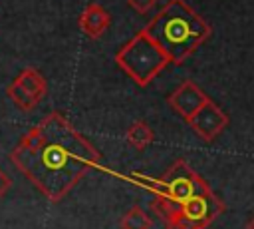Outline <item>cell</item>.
<instances>
[{
    "label": "cell",
    "mask_w": 254,
    "mask_h": 229,
    "mask_svg": "<svg viewBox=\"0 0 254 229\" xmlns=\"http://www.w3.org/2000/svg\"><path fill=\"white\" fill-rule=\"evenodd\" d=\"M224 211V203L222 199L210 189V185H206L202 191L194 193L192 197H189L187 201H183L179 205L177 215H181L183 219H187L190 225H194L196 229H206L220 213ZM171 215V213H169ZM165 219V217H163Z\"/></svg>",
    "instance_id": "5b68a950"
},
{
    "label": "cell",
    "mask_w": 254,
    "mask_h": 229,
    "mask_svg": "<svg viewBox=\"0 0 254 229\" xmlns=\"http://www.w3.org/2000/svg\"><path fill=\"white\" fill-rule=\"evenodd\" d=\"M109 24H111V14H109L101 4H97V2L87 4V6L83 8V12L79 14V18H77L79 30H81L87 38H91V40L101 38V36L107 32Z\"/></svg>",
    "instance_id": "ba28073f"
},
{
    "label": "cell",
    "mask_w": 254,
    "mask_h": 229,
    "mask_svg": "<svg viewBox=\"0 0 254 229\" xmlns=\"http://www.w3.org/2000/svg\"><path fill=\"white\" fill-rule=\"evenodd\" d=\"M115 62L137 86L143 88L149 86L169 66V60L163 50L143 30L137 32L117 50Z\"/></svg>",
    "instance_id": "3957f363"
},
{
    "label": "cell",
    "mask_w": 254,
    "mask_h": 229,
    "mask_svg": "<svg viewBox=\"0 0 254 229\" xmlns=\"http://www.w3.org/2000/svg\"><path fill=\"white\" fill-rule=\"evenodd\" d=\"M125 179H127V181H131V183H135V185H141V187H145V189L153 191L155 195L161 191V179H155V177L143 175V173H139V171H131Z\"/></svg>",
    "instance_id": "4fadbf2b"
},
{
    "label": "cell",
    "mask_w": 254,
    "mask_h": 229,
    "mask_svg": "<svg viewBox=\"0 0 254 229\" xmlns=\"http://www.w3.org/2000/svg\"><path fill=\"white\" fill-rule=\"evenodd\" d=\"M127 4H129L135 12H139V14H147L151 8H155L157 0H127Z\"/></svg>",
    "instance_id": "5bb4252c"
},
{
    "label": "cell",
    "mask_w": 254,
    "mask_h": 229,
    "mask_svg": "<svg viewBox=\"0 0 254 229\" xmlns=\"http://www.w3.org/2000/svg\"><path fill=\"white\" fill-rule=\"evenodd\" d=\"M121 229H151V219L139 205H135L121 217Z\"/></svg>",
    "instance_id": "8fae6325"
},
{
    "label": "cell",
    "mask_w": 254,
    "mask_h": 229,
    "mask_svg": "<svg viewBox=\"0 0 254 229\" xmlns=\"http://www.w3.org/2000/svg\"><path fill=\"white\" fill-rule=\"evenodd\" d=\"M14 82H16L20 88H24L38 104L44 100V96H46V92H48L46 78H44L36 68H26V70H22Z\"/></svg>",
    "instance_id": "9c48e42d"
},
{
    "label": "cell",
    "mask_w": 254,
    "mask_h": 229,
    "mask_svg": "<svg viewBox=\"0 0 254 229\" xmlns=\"http://www.w3.org/2000/svg\"><path fill=\"white\" fill-rule=\"evenodd\" d=\"M208 183L185 161L177 159L161 177V191L153 199V211L161 217L177 211L183 201L202 191Z\"/></svg>",
    "instance_id": "277c9868"
},
{
    "label": "cell",
    "mask_w": 254,
    "mask_h": 229,
    "mask_svg": "<svg viewBox=\"0 0 254 229\" xmlns=\"http://www.w3.org/2000/svg\"><path fill=\"white\" fill-rule=\"evenodd\" d=\"M187 123L192 127V131H194L200 139H204L206 143H210V141H214V139L224 131V127L228 125V115H226V112H224L220 106H216L212 100H208L206 104H202V106L192 114V117H190Z\"/></svg>",
    "instance_id": "8992f818"
},
{
    "label": "cell",
    "mask_w": 254,
    "mask_h": 229,
    "mask_svg": "<svg viewBox=\"0 0 254 229\" xmlns=\"http://www.w3.org/2000/svg\"><path fill=\"white\" fill-rule=\"evenodd\" d=\"M210 98L190 80H185L179 88H175L169 98H167V104L171 106V110L175 114H179L185 121H189L192 117V114L202 106L206 104Z\"/></svg>",
    "instance_id": "52a82bcc"
},
{
    "label": "cell",
    "mask_w": 254,
    "mask_h": 229,
    "mask_svg": "<svg viewBox=\"0 0 254 229\" xmlns=\"http://www.w3.org/2000/svg\"><path fill=\"white\" fill-rule=\"evenodd\" d=\"M143 32L163 50L169 64H183L210 36L212 26L185 0H167Z\"/></svg>",
    "instance_id": "7a4b0ae2"
},
{
    "label": "cell",
    "mask_w": 254,
    "mask_h": 229,
    "mask_svg": "<svg viewBox=\"0 0 254 229\" xmlns=\"http://www.w3.org/2000/svg\"><path fill=\"white\" fill-rule=\"evenodd\" d=\"M246 229H254V217L248 221V225H246Z\"/></svg>",
    "instance_id": "2e32d148"
},
{
    "label": "cell",
    "mask_w": 254,
    "mask_h": 229,
    "mask_svg": "<svg viewBox=\"0 0 254 229\" xmlns=\"http://www.w3.org/2000/svg\"><path fill=\"white\" fill-rule=\"evenodd\" d=\"M10 161L56 203L99 165L101 153L60 112H52L20 137Z\"/></svg>",
    "instance_id": "6da1fadb"
},
{
    "label": "cell",
    "mask_w": 254,
    "mask_h": 229,
    "mask_svg": "<svg viewBox=\"0 0 254 229\" xmlns=\"http://www.w3.org/2000/svg\"><path fill=\"white\" fill-rule=\"evenodd\" d=\"M125 137H127V141H129L133 147L145 149V147H149V145L153 143L155 133H153V129H151V125H149L147 121H133V123L129 125V129H127Z\"/></svg>",
    "instance_id": "30bf717a"
},
{
    "label": "cell",
    "mask_w": 254,
    "mask_h": 229,
    "mask_svg": "<svg viewBox=\"0 0 254 229\" xmlns=\"http://www.w3.org/2000/svg\"><path fill=\"white\" fill-rule=\"evenodd\" d=\"M12 187V179H10V175L0 167V199L8 193V189Z\"/></svg>",
    "instance_id": "9a60e30c"
},
{
    "label": "cell",
    "mask_w": 254,
    "mask_h": 229,
    "mask_svg": "<svg viewBox=\"0 0 254 229\" xmlns=\"http://www.w3.org/2000/svg\"><path fill=\"white\" fill-rule=\"evenodd\" d=\"M6 94H8V98H10L22 112H32V110L38 106V102H36L24 88H20L16 82H12V84L6 88Z\"/></svg>",
    "instance_id": "7c38bea8"
}]
</instances>
